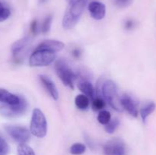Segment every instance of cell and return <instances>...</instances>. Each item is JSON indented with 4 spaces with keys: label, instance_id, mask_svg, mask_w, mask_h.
<instances>
[{
    "label": "cell",
    "instance_id": "1",
    "mask_svg": "<svg viewBox=\"0 0 156 155\" xmlns=\"http://www.w3.org/2000/svg\"><path fill=\"white\" fill-rule=\"evenodd\" d=\"M88 0H69L62 18V27L69 30L74 27L82 16Z\"/></svg>",
    "mask_w": 156,
    "mask_h": 155
},
{
    "label": "cell",
    "instance_id": "2",
    "mask_svg": "<svg viewBox=\"0 0 156 155\" xmlns=\"http://www.w3.org/2000/svg\"><path fill=\"white\" fill-rule=\"evenodd\" d=\"M102 93L105 100L108 102L110 106L118 112H122L123 108L120 103L117 87L113 81L108 80L104 83L102 87Z\"/></svg>",
    "mask_w": 156,
    "mask_h": 155
},
{
    "label": "cell",
    "instance_id": "3",
    "mask_svg": "<svg viewBox=\"0 0 156 155\" xmlns=\"http://www.w3.org/2000/svg\"><path fill=\"white\" fill-rule=\"evenodd\" d=\"M30 130L32 135L37 138H44L47 135V120H46L44 114L38 108H35L33 110Z\"/></svg>",
    "mask_w": 156,
    "mask_h": 155
},
{
    "label": "cell",
    "instance_id": "4",
    "mask_svg": "<svg viewBox=\"0 0 156 155\" xmlns=\"http://www.w3.org/2000/svg\"><path fill=\"white\" fill-rule=\"evenodd\" d=\"M55 69L58 77L61 79L62 83L71 89H74L73 81L77 78V74L73 72L66 62L63 59L57 60L55 64Z\"/></svg>",
    "mask_w": 156,
    "mask_h": 155
},
{
    "label": "cell",
    "instance_id": "5",
    "mask_svg": "<svg viewBox=\"0 0 156 155\" xmlns=\"http://www.w3.org/2000/svg\"><path fill=\"white\" fill-rule=\"evenodd\" d=\"M56 53L47 50H35L29 59L31 67H44L50 65L56 59Z\"/></svg>",
    "mask_w": 156,
    "mask_h": 155
},
{
    "label": "cell",
    "instance_id": "6",
    "mask_svg": "<svg viewBox=\"0 0 156 155\" xmlns=\"http://www.w3.org/2000/svg\"><path fill=\"white\" fill-rule=\"evenodd\" d=\"M27 109V103L23 97L16 104H3L0 106V113L5 117H16L23 115Z\"/></svg>",
    "mask_w": 156,
    "mask_h": 155
},
{
    "label": "cell",
    "instance_id": "7",
    "mask_svg": "<svg viewBox=\"0 0 156 155\" xmlns=\"http://www.w3.org/2000/svg\"><path fill=\"white\" fill-rule=\"evenodd\" d=\"M6 132L19 144H24L30 139V132L27 129L21 126H7L5 128Z\"/></svg>",
    "mask_w": 156,
    "mask_h": 155
},
{
    "label": "cell",
    "instance_id": "8",
    "mask_svg": "<svg viewBox=\"0 0 156 155\" xmlns=\"http://www.w3.org/2000/svg\"><path fill=\"white\" fill-rule=\"evenodd\" d=\"M105 155H125L126 147L124 144L119 139L108 141L104 146Z\"/></svg>",
    "mask_w": 156,
    "mask_h": 155
},
{
    "label": "cell",
    "instance_id": "9",
    "mask_svg": "<svg viewBox=\"0 0 156 155\" xmlns=\"http://www.w3.org/2000/svg\"><path fill=\"white\" fill-rule=\"evenodd\" d=\"M88 11L90 15L95 20H101L105 18L106 14V6L100 2L93 1L88 5Z\"/></svg>",
    "mask_w": 156,
    "mask_h": 155
},
{
    "label": "cell",
    "instance_id": "10",
    "mask_svg": "<svg viewBox=\"0 0 156 155\" xmlns=\"http://www.w3.org/2000/svg\"><path fill=\"white\" fill-rule=\"evenodd\" d=\"M64 48V43L58 40H47L41 43L35 50H47V51L56 53L61 51Z\"/></svg>",
    "mask_w": 156,
    "mask_h": 155
},
{
    "label": "cell",
    "instance_id": "11",
    "mask_svg": "<svg viewBox=\"0 0 156 155\" xmlns=\"http://www.w3.org/2000/svg\"><path fill=\"white\" fill-rule=\"evenodd\" d=\"M120 103L123 109H126L131 115L136 117L138 115V109L132 97L127 94H124L120 97Z\"/></svg>",
    "mask_w": 156,
    "mask_h": 155
},
{
    "label": "cell",
    "instance_id": "12",
    "mask_svg": "<svg viewBox=\"0 0 156 155\" xmlns=\"http://www.w3.org/2000/svg\"><path fill=\"white\" fill-rule=\"evenodd\" d=\"M39 78L42 84L44 85L46 90L48 91L50 96L53 97V100H58V98H59V93H58L57 88H56L54 82L52 81L51 79H50L48 77L45 75H40Z\"/></svg>",
    "mask_w": 156,
    "mask_h": 155
},
{
    "label": "cell",
    "instance_id": "13",
    "mask_svg": "<svg viewBox=\"0 0 156 155\" xmlns=\"http://www.w3.org/2000/svg\"><path fill=\"white\" fill-rule=\"evenodd\" d=\"M20 101V97L12 94L5 89L0 88V102L5 104H16Z\"/></svg>",
    "mask_w": 156,
    "mask_h": 155
},
{
    "label": "cell",
    "instance_id": "14",
    "mask_svg": "<svg viewBox=\"0 0 156 155\" xmlns=\"http://www.w3.org/2000/svg\"><path fill=\"white\" fill-rule=\"evenodd\" d=\"M30 42V37L29 36H24L21 38L19 40L14 43L12 46V53L15 59H18L20 53L25 48L26 46Z\"/></svg>",
    "mask_w": 156,
    "mask_h": 155
},
{
    "label": "cell",
    "instance_id": "15",
    "mask_svg": "<svg viewBox=\"0 0 156 155\" xmlns=\"http://www.w3.org/2000/svg\"><path fill=\"white\" fill-rule=\"evenodd\" d=\"M78 87L86 97H90L91 99H94L95 97V90L91 82L88 81H82L79 83Z\"/></svg>",
    "mask_w": 156,
    "mask_h": 155
},
{
    "label": "cell",
    "instance_id": "16",
    "mask_svg": "<svg viewBox=\"0 0 156 155\" xmlns=\"http://www.w3.org/2000/svg\"><path fill=\"white\" fill-rule=\"evenodd\" d=\"M155 109V103L153 102H150V103H147L145 106H143L140 110V115L143 119V121L146 122V119L148 118L149 115H150L154 110Z\"/></svg>",
    "mask_w": 156,
    "mask_h": 155
},
{
    "label": "cell",
    "instance_id": "17",
    "mask_svg": "<svg viewBox=\"0 0 156 155\" xmlns=\"http://www.w3.org/2000/svg\"><path fill=\"white\" fill-rule=\"evenodd\" d=\"M75 103H76V106L79 109H82V110L88 109L89 106L88 97L84 94H79V95L76 96V99H75Z\"/></svg>",
    "mask_w": 156,
    "mask_h": 155
},
{
    "label": "cell",
    "instance_id": "18",
    "mask_svg": "<svg viewBox=\"0 0 156 155\" xmlns=\"http://www.w3.org/2000/svg\"><path fill=\"white\" fill-rule=\"evenodd\" d=\"M86 150V147L82 143H76L70 147V153L73 155H81Z\"/></svg>",
    "mask_w": 156,
    "mask_h": 155
},
{
    "label": "cell",
    "instance_id": "19",
    "mask_svg": "<svg viewBox=\"0 0 156 155\" xmlns=\"http://www.w3.org/2000/svg\"><path fill=\"white\" fill-rule=\"evenodd\" d=\"M18 155H35V153L33 149L24 143L18 144Z\"/></svg>",
    "mask_w": 156,
    "mask_h": 155
},
{
    "label": "cell",
    "instance_id": "20",
    "mask_svg": "<svg viewBox=\"0 0 156 155\" xmlns=\"http://www.w3.org/2000/svg\"><path fill=\"white\" fill-rule=\"evenodd\" d=\"M111 115L110 112L107 110L101 111L98 115V120L99 122L102 125H107L110 121H111Z\"/></svg>",
    "mask_w": 156,
    "mask_h": 155
},
{
    "label": "cell",
    "instance_id": "21",
    "mask_svg": "<svg viewBox=\"0 0 156 155\" xmlns=\"http://www.w3.org/2000/svg\"><path fill=\"white\" fill-rule=\"evenodd\" d=\"M105 100L100 97H94V99H92V108L94 110H101L105 107Z\"/></svg>",
    "mask_w": 156,
    "mask_h": 155
},
{
    "label": "cell",
    "instance_id": "22",
    "mask_svg": "<svg viewBox=\"0 0 156 155\" xmlns=\"http://www.w3.org/2000/svg\"><path fill=\"white\" fill-rule=\"evenodd\" d=\"M11 12L8 7H6L2 2H0V22L5 21L9 18Z\"/></svg>",
    "mask_w": 156,
    "mask_h": 155
},
{
    "label": "cell",
    "instance_id": "23",
    "mask_svg": "<svg viewBox=\"0 0 156 155\" xmlns=\"http://www.w3.org/2000/svg\"><path fill=\"white\" fill-rule=\"evenodd\" d=\"M119 125H120V121L117 119H114L111 120L106 125V126H105V131L109 134L114 133L116 131V129H117V127L119 126Z\"/></svg>",
    "mask_w": 156,
    "mask_h": 155
},
{
    "label": "cell",
    "instance_id": "24",
    "mask_svg": "<svg viewBox=\"0 0 156 155\" xmlns=\"http://www.w3.org/2000/svg\"><path fill=\"white\" fill-rule=\"evenodd\" d=\"M52 21H53V17H52V15H48L44 19L42 24V27H41V32L43 33H47L50 31V27H51Z\"/></svg>",
    "mask_w": 156,
    "mask_h": 155
},
{
    "label": "cell",
    "instance_id": "25",
    "mask_svg": "<svg viewBox=\"0 0 156 155\" xmlns=\"http://www.w3.org/2000/svg\"><path fill=\"white\" fill-rule=\"evenodd\" d=\"M9 153V145L5 140L0 135V155H7Z\"/></svg>",
    "mask_w": 156,
    "mask_h": 155
},
{
    "label": "cell",
    "instance_id": "26",
    "mask_svg": "<svg viewBox=\"0 0 156 155\" xmlns=\"http://www.w3.org/2000/svg\"><path fill=\"white\" fill-rule=\"evenodd\" d=\"M133 0H116V4L120 7H126L132 3Z\"/></svg>",
    "mask_w": 156,
    "mask_h": 155
},
{
    "label": "cell",
    "instance_id": "27",
    "mask_svg": "<svg viewBox=\"0 0 156 155\" xmlns=\"http://www.w3.org/2000/svg\"><path fill=\"white\" fill-rule=\"evenodd\" d=\"M30 31L33 34H36L37 33V23L36 20L33 21L30 24Z\"/></svg>",
    "mask_w": 156,
    "mask_h": 155
},
{
    "label": "cell",
    "instance_id": "28",
    "mask_svg": "<svg viewBox=\"0 0 156 155\" xmlns=\"http://www.w3.org/2000/svg\"><path fill=\"white\" fill-rule=\"evenodd\" d=\"M134 23L132 20H127L125 23V28L127 29V30H130L133 27Z\"/></svg>",
    "mask_w": 156,
    "mask_h": 155
},
{
    "label": "cell",
    "instance_id": "29",
    "mask_svg": "<svg viewBox=\"0 0 156 155\" xmlns=\"http://www.w3.org/2000/svg\"><path fill=\"white\" fill-rule=\"evenodd\" d=\"M73 56H74V57L79 58V56H80V55H81L80 50H78V49H76V50H74L73 51Z\"/></svg>",
    "mask_w": 156,
    "mask_h": 155
},
{
    "label": "cell",
    "instance_id": "30",
    "mask_svg": "<svg viewBox=\"0 0 156 155\" xmlns=\"http://www.w3.org/2000/svg\"><path fill=\"white\" fill-rule=\"evenodd\" d=\"M47 1V0H38V2H39V4H41V5L44 4V3H45Z\"/></svg>",
    "mask_w": 156,
    "mask_h": 155
},
{
    "label": "cell",
    "instance_id": "31",
    "mask_svg": "<svg viewBox=\"0 0 156 155\" xmlns=\"http://www.w3.org/2000/svg\"><path fill=\"white\" fill-rule=\"evenodd\" d=\"M66 1H68L69 2V0H66Z\"/></svg>",
    "mask_w": 156,
    "mask_h": 155
}]
</instances>
